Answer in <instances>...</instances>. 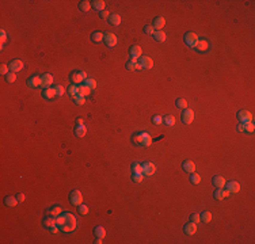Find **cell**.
<instances>
[{
	"label": "cell",
	"instance_id": "6da1fadb",
	"mask_svg": "<svg viewBox=\"0 0 255 244\" xmlns=\"http://www.w3.org/2000/svg\"><path fill=\"white\" fill-rule=\"evenodd\" d=\"M64 217H65V222L61 226V229L64 232H74L75 228H76V218H75V216L71 214V213H64Z\"/></svg>",
	"mask_w": 255,
	"mask_h": 244
},
{
	"label": "cell",
	"instance_id": "7a4b0ae2",
	"mask_svg": "<svg viewBox=\"0 0 255 244\" xmlns=\"http://www.w3.org/2000/svg\"><path fill=\"white\" fill-rule=\"evenodd\" d=\"M133 142L144 145V147H149V145L152 144V138H151V136L148 134L147 132H140L133 137Z\"/></svg>",
	"mask_w": 255,
	"mask_h": 244
},
{
	"label": "cell",
	"instance_id": "3957f363",
	"mask_svg": "<svg viewBox=\"0 0 255 244\" xmlns=\"http://www.w3.org/2000/svg\"><path fill=\"white\" fill-rule=\"evenodd\" d=\"M69 201H71V203H72V205L79 206L80 203H82V201H83V195H82V193H80L79 190H74V191H71V194H69Z\"/></svg>",
	"mask_w": 255,
	"mask_h": 244
},
{
	"label": "cell",
	"instance_id": "277c9868",
	"mask_svg": "<svg viewBox=\"0 0 255 244\" xmlns=\"http://www.w3.org/2000/svg\"><path fill=\"white\" fill-rule=\"evenodd\" d=\"M69 79L74 82V84H79V83H82L84 79H87V75H85V72H83V71H76V72H72V73L69 75Z\"/></svg>",
	"mask_w": 255,
	"mask_h": 244
},
{
	"label": "cell",
	"instance_id": "5b68a950",
	"mask_svg": "<svg viewBox=\"0 0 255 244\" xmlns=\"http://www.w3.org/2000/svg\"><path fill=\"white\" fill-rule=\"evenodd\" d=\"M198 36L196 33H186L185 34V42L191 47H196L197 44H198Z\"/></svg>",
	"mask_w": 255,
	"mask_h": 244
},
{
	"label": "cell",
	"instance_id": "8992f818",
	"mask_svg": "<svg viewBox=\"0 0 255 244\" xmlns=\"http://www.w3.org/2000/svg\"><path fill=\"white\" fill-rule=\"evenodd\" d=\"M238 119L242 124H248V122H252V114L247 110H240L238 113Z\"/></svg>",
	"mask_w": 255,
	"mask_h": 244
},
{
	"label": "cell",
	"instance_id": "52a82bcc",
	"mask_svg": "<svg viewBox=\"0 0 255 244\" xmlns=\"http://www.w3.org/2000/svg\"><path fill=\"white\" fill-rule=\"evenodd\" d=\"M156 172V165L151 162H147L143 164V175H147V177H152L153 174Z\"/></svg>",
	"mask_w": 255,
	"mask_h": 244
},
{
	"label": "cell",
	"instance_id": "ba28073f",
	"mask_svg": "<svg viewBox=\"0 0 255 244\" xmlns=\"http://www.w3.org/2000/svg\"><path fill=\"white\" fill-rule=\"evenodd\" d=\"M103 39H105L106 45H107L109 47H114L115 45H117V42H118L117 36H115V34H113V33H106L105 37H103Z\"/></svg>",
	"mask_w": 255,
	"mask_h": 244
},
{
	"label": "cell",
	"instance_id": "9c48e42d",
	"mask_svg": "<svg viewBox=\"0 0 255 244\" xmlns=\"http://www.w3.org/2000/svg\"><path fill=\"white\" fill-rule=\"evenodd\" d=\"M138 64H140L141 69H151V68L153 67L152 59H151V57H148V56L140 57V61H138Z\"/></svg>",
	"mask_w": 255,
	"mask_h": 244
},
{
	"label": "cell",
	"instance_id": "30bf717a",
	"mask_svg": "<svg viewBox=\"0 0 255 244\" xmlns=\"http://www.w3.org/2000/svg\"><path fill=\"white\" fill-rule=\"evenodd\" d=\"M8 67H10V71L16 73V72L23 69V61H22V60H12V61L10 62Z\"/></svg>",
	"mask_w": 255,
	"mask_h": 244
},
{
	"label": "cell",
	"instance_id": "8fae6325",
	"mask_svg": "<svg viewBox=\"0 0 255 244\" xmlns=\"http://www.w3.org/2000/svg\"><path fill=\"white\" fill-rule=\"evenodd\" d=\"M194 119V111L193 110H189V109H185L182 111V121L185 122V124H191Z\"/></svg>",
	"mask_w": 255,
	"mask_h": 244
},
{
	"label": "cell",
	"instance_id": "7c38bea8",
	"mask_svg": "<svg viewBox=\"0 0 255 244\" xmlns=\"http://www.w3.org/2000/svg\"><path fill=\"white\" fill-rule=\"evenodd\" d=\"M53 76L52 75H49V73H45V75H42L41 76V87L42 88H49L50 87V84L53 83Z\"/></svg>",
	"mask_w": 255,
	"mask_h": 244
},
{
	"label": "cell",
	"instance_id": "4fadbf2b",
	"mask_svg": "<svg viewBox=\"0 0 255 244\" xmlns=\"http://www.w3.org/2000/svg\"><path fill=\"white\" fill-rule=\"evenodd\" d=\"M229 194H231V193H229L227 188L224 190V188L221 187V188H217V190L214 191V198L219 200V201H221V200H224V198H228Z\"/></svg>",
	"mask_w": 255,
	"mask_h": 244
},
{
	"label": "cell",
	"instance_id": "5bb4252c",
	"mask_svg": "<svg viewBox=\"0 0 255 244\" xmlns=\"http://www.w3.org/2000/svg\"><path fill=\"white\" fill-rule=\"evenodd\" d=\"M183 231H185V233L186 235H189V236H193L194 233L197 232V224L196 222H193V221H190L189 224H186L185 225V228H183Z\"/></svg>",
	"mask_w": 255,
	"mask_h": 244
},
{
	"label": "cell",
	"instance_id": "9a60e30c",
	"mask_svg": "<svg viewBox=\"0 0 255 244\" xmlns=\"http://www.w3.org/2000/svg\"><path fill=\"white\" fill-rule=\"evenodd\" d=\"M225 187L229 193H239L240 191V185L238 182H235V180H231V182L225 183Z\"/></svg>",
	"mask_w": 255,
	"mask_h": 244
},
{
	"label": "cell",
	"instance_id": "2e32d148",
	"mask_svg": "<svg viewBox=\"0 0 255 244\" xmlns=\"http://www.w3.org/2000/svg\"><path fill=\"white\" fill-rule=\"evenodd\" d=\"M164 24H166V19L163 18V16H156V18L153 19L152 26L155 30H161L163 27H164Z\"/></svg>",
	"mask_w": 255,
	"mask_h": 244
},
{
	"label": "cell",
	"instance_id": "e0dca14e",
	"mask_svg": "<svg viewBox=\"0 0 255 244\" xmlns=\"http://www.w3.org/2000/svg\"><path fill=\"white\" fill-rule=\"evenodd\" d=\"M129 53H130V57H132V59L137 60L138 57H141V53H143V50H141V47L138 46V45H133V46L130 47Z\"/></svg>",
	"mask_w": 255,
	"mask_h": 244
},
{
	"label": "cell",
	"instance_id": "ac0fdd59",
	"mask_svg": "<svg viewBox=\"0 0 255 244\" xmlns=\"http://www.w3.org/2000/svg\"><path fill=\"white\" fill-rule=\"evenodd\" d=\"M182 167H183V170H185L186 172H189V174H193L194 170H196V164H194L191 160H186V162H183Z\"/></svg>",
	"mask_w": 255,
	"mask_h": 244
},
{
	"label": "cell",
	"instance_id": "d6986e66",
	"mask_svg": "<svg viewBox=\"0 0 255 244\" xmlns=\"http://www.w3.org/2000/svg\"><path fill=\"white\" fill-rule=\"evenodd\" d=\"M27 85L35 88V87H39L41 85V76H33L27 80Z\"/></svg>",
	"mask_w": 255,
	"mask_h": 244
},
{
	"label": "cell",
	"instance_id": "ffe728a7",
	"mask_svg": "<svg viewBox=\"0 0 255 244\" xmlns=\"http://www.w3.org/2000/svg\"><path fill=\"white\" fill-rule=\"evenodd\" d=\"M109 23L112 24V26H118L121 24V16L118 14H112L109 16Z\"/></svg>",
	"mask_w": 255,
	"mask_h": 244
},
{
	"label": "cell",
	"instance_id": "44dd1931",
	"mask_svg": "<svg viewBox=\"0 0 255 244\" xmlns=\"http://www.w3.org/2000/svg\"><path fill=\"white\" fill-rule=\"evenodd\" d=\"M196 49L198 50V52H206V50L209 49V44H208V41H205V39H201V41H198V44H197V46H196Z\"/></svg>",
	"mask_w": 255,
	"mask_h": 244
},
{
	"label": "cell",
	"instance_id": "7402d4cb",
	"mask_svg": "<svg viewBox=\"0 0 255 244\" xmlns=\"http://www.w3.org/2000/svg\"><path fill=\"white\" fill-rule=\"evenodd\" d=\"M153 38L158 42H164L166 41V33L163 30H155L153 33Z\"/></svg>",
	"mask_w": 255,
	"mask_h": 244
},
{
	"label": "cell",
	"instance_id": "603a6c76",
	"mask_svg": "<svg viewBox=\"0 0 255 244\" xmlns=\"http://www.w3.org/2000/svg\"><path fill=\"white\" fill-rule=\"evenodd\" d=\"M42 96L45 98V99H53V98L56 96V91H54V88H45L44 91H42Z\"/></svg>",
	"mask_w": 255,
	"mask_h": 244
},
{
	"label": "cell",
	"instance_id": "cb8c5ba5",
	"mask_svg": "<svg viewBox=\"0 0 255 244\" xmlns=\"http://www.w3.org/2000/svg\"><path fill=\"white\" fill-rule=\"evenodd\" d=\"M126 68H128V69H130V71H135V69H141L140 64H138L137 60H135V59L129 60V61L126 62Z\"/></svg>",
	"mask_w": 255,
	"mask_h": 244
},
{
	"label": "cell",
	"instance_id": "d4e9b609",
	"mask_svg": "<svg viewBox=\"0 0 255 244\" xmlns=\"http://www.w3.org/2000/svg\"><path fill=\"white\" fill-rule=\"evenodd\" d=\"M213 185H214V187L221 188V187L225 186V179H224L223 177H214L213 178Z\"/></svg>",
	"mask_w": 255,
	"mask_h": 244
},
{
	"label": "cell",
	"instance_id": "484cf974",
	"mask_svg": "<svg viewBox=\"0 0 255 244\" xmlns=\"http://www.w3.org/2000/svg\"><path fill=\"white\" fill-rule=\"evenodd\" d=\"M75 133H76L77 137H84L87 134V128L84 125H77L76 129H75Z\"/></svg>",
	"mask_w": 255,
	"mask_h": 244
},
{
	"label": "cell",
	"instance_id": "4316f807",
	"mask_svg": "<svg viewBox=\"0 0 255 244\" xmlns=\"http://www.w3.org/2000/svg\"><path fill=\"white\" fill-rule=\"evenodd\" d=\"M4 203H6L7 206H10V208H14V206H16V203H18V198L8 195V197H6V200H4Z\"/></svg>",
	"mask_w": 255,
	"mask_h": 244
},
{
	"label": "cell",
	"instance_id": "83f0119b",
	"mask_svg": "<svg viewBox=\"0 0 255 244\" xmlns=\"http://www.w3.org/2000/svg\"><path fill=\"white\" fill-rule=\"evenodd\" d=\"M105 6H106V3L103 1V0H95V1H92V7H94L95 10H98V11H100V12L105 10Z\"/></svg>",
	"mask_w": 255,
	"mask_h": 244
},
{
	"label": "cell",
	"instance_id": "f1b7e54d",
	"mask_svg": "<svg viewBox=\"0 0 255 244\" xmlns=\"http://www.w3.org/2000/svg\"><path fill=\"white\" fill-rule=\"evenodd\" d=\"M61 213H62V208H60V206H54V208L50 209L49 214L52 216V217H59Z\"/></svg>",
	"mask_w": 255,
	"mask_h": 244
},
{
	"label": "cell",
	"instance_id": "f546056e",
	"mask_svg": "<svg viewBox=\"0 0 255 244\" xmlns=\"http://www.w3.org/2000/svg\"><path fill=\"white\" fill-rule=\"evenodd\" d=\"M163 122H164L166 125H168V126H172V125H175V117L171 114L166 115L164 118H163Z\"/></svg>",
	"mask_w": 255,
	"mask_h": 244
},
{
	"label": "cell",
	"instance_id": "4dcf8cb0",
	"mask_svg": "<svg viewBox=\"0 0 255 244\" xmlns=\"http://www.w3.org/2000/svg\"><path fill=\"white\" fill-rule=\"evenodd\" d=\"M79 8H80V11H84V12L90 11V8H91V3H90V1H87V0H83V1H80Z\"/></svg>",
	"mask_w": 255,
	"mask_h": 244
},
{
	"label": "cell",
	"instance_id": "1f68e13d",
	"mask_svg": "<svg viewBox=\"0 0 255 244\" xmlns=\"http://www.w3.org/2000/svg\"><path fill=\"white\" fill-rule=\"evenodd\" d=\"M94 233H95V236H97V237H100V239H103L106 236V231H105V228H103V226H97V228H95V231H94Z\"/></svg>",
	"mask_w": 255,
	"mask_h": 244
},
{
	"label": "cell",
	"instance_id": "d6a6232c",
	"mask_svg": "<svg viewBox=\"0 0 255 244\" xmlns=\"http://www.w3.org/2000/svg\"><path fill=\"white\" fill-rule=\"evenodd\" d=\"M199 217H201V221H204L205 224H208L209 221L212 220V213L210 212H202L201 214H199Z\"/></svg>",
	"mask_w": 255,
	"mask_h": 244
},
{
	"label": "cell",
	"instance_id": "836d02e7",
	"mask_svg": "<svg viewBox=\"0 0 255 244\" xmlns=\"http://www.w3.org/2000/svg\"><path fill=\"white\" fill-rule=\"evenodd\" d=\"M103 37H105V34H103V33L97 31V33H94V34L91 36V39H92V42H100L103 39Z\"/></svg>",
	"mask_w": 255,
	"mask_h": 244
},
{
	"label": "cell",
	"instance_id": "e575fe53",
	"mask_svg": "<svg viewBox=\"0 0 255 244\" xmlns=\"http://www.w3.org/2000/svg\"><path fill=\"white\" fill-rule=\"evenodd\" d=\"M77 90H79V94L83 95V96H87V95H90V92H91V90L88 88L87 85H79Z\"/></svg>",
	"mask_w": 255,
	"mask_h": 244
},
{
	"label": "cell",
	"instance_id": "d590c367",
	"mask_svg": "<svg viewBox=\"0 0 255 244\" xmlns=\"http://www.w3.org/2000/svg\"><path fill=\"white\" fill-rule=\"evenodd\" d=\"M84 85H87L90 90H95L97 88V82H95V79H85Z\"/></svg>",
	"mask_w": 255,
	"mask_h": 244
},
{
	"label": "cell",
	"instance_id": "8d00e7d4",
	"mask_svg": "<svg viewBox=\"0 0 255 244\" xmlns=\"http://www.w3.org/2000/svg\"><path fill=\"white\" fill-rule=\"evenodd\" d=\"M132 174H143V165L138 163H133L132 164Z\"/></svg>",
	"mask_w": 255,
	"mask_h": 244
},
{
	"label": "cell",
	"instance_id": "74e56055",
	"mask_svg": "<svg viewBox=\"0 0 255 244\" xmlns=\"http://www.w3.org/2000/svg\"><path fill=\"white\" fill-rule=\"evenodd\" d=\"M74 100H75V103H76V105H79V106H82V105H84V103H85V98L83 96V95H80V94L75 95Z\"/></svg>",
	"mask_w": 255,
	"mask_h": 244
},
{
	"label": "cell",
	"instance_id": "f35d334b",
	"mask_svg": "<svg viewBox=\"0 0 255 244\" xmlns=\"http://www.w3.org/2000/svg\"><path fill=\"white\" fill-rule=\"evenodd\" d=\"M176 107H178V109H183V110H185L186 107H187V102H186L185 99L179 98V99H176Z\"/></svg>",
	"mask_w": 255,
	"mask_h": 244
},
{
	"label": "cell",
	"instance_id": "ab89813d",
	"mask_svg": "<svg viewBox=\"0 0 255 244\" xmlns=\"http://www.w3.org/2000/svg\"><path fill=\"white\" fill-rule=\"evenodd\" d=\"M68 94H69L71 96H75V95H77V94H79V90H77V85H75V84L69 85V88H68Z\"/></svg>",
	"mask_w": 255,
	"mask_h": 244
},
{
	"label": "cell",
	"instance_id": "60d3db41",
	"mask_svg": "<svg viewBox=\"0 0 255 244\" xmlns=\"http://www.w3.org/2000/svg\"><path fill=\"white\" fill-rule=\"evenodd\" d=\"M190 182L194 183V185H198V183L201 182V177H199L198 174L193 172V174H191V177H190Z\"/></svg>",
	"mask_w": 255,
	"mask_h": 244
},
{
	"label": "cell",
	"instance_id": "b9f144b4",
	"mask_svg": "<svg viewBox=\"0 0 255 244\" xmlns=\"http://www.w3.org/2000/svg\"><path fill=\"white\" fill-rule=\"evenodd\" d=\"M244 125V132L247 133H254L255 130V125L252 122H248V124H243Z\"/></svg>",
	"mask_w": 255,
	"mask_h": 244
},
{
	"label": "cell",
	"instance_id": "7bdbcfd3",
	"mask_svg": "<svg viewBox=\"0 0 255 244\" xmlns=\"http://www.w3.org/2000/svg\"><path fill=\"white\" fill-rule=\"evenodd\" d=\"M6 80L8 83H14L15 80H16V75H15V72H8V73L6 75Z\"/></svg>",
	"mask_w": 255,
	"mask_h": 244
},
{
	"label": "cell",
	"instance_id": "ee69618b",
	"mask_svg": "<svg viewBox=\"0 0 255 244\" xmlns=\"http://www.w3.org/2000/svg\"><path fill=\"white\" fill-rule=\"evenodd\" d=\"M132 179H133V182H136V183H141L144 179V177H143V174H133Z\"/></svg>",
	"mask_w": 255,
	"mask_h": 244
},
{
	"label": "cell",
	"instance_id": "f6af8a7d",
	"mask_svg": "<svg viewBox=\"0 0 255 244\" xmlns=\"http://www.w3.org/2000/svg\"><path fill=\"white\" fill-rule=\"evenodd\" d=\"M144 33L148 34V36H153V33H155V29H153L152 24H148V26L144 27Z\"/></svg>",
	"mask_w": 255,
	"mask_h": 244
},
{
	"label": "cell",
	"instance_id": "bcb514c9",
	"mask_svg": "<svg viewBox=\"0 0 255 244\" xmlns=\"http://www.w3.org/2000/svg\"><path fill=\"white\" fill-rule=\"evenodd\" d=\"M44 225L48 226V228H52L53 225H56V220H54V218H46V220L44 221Z\"/></svg>",
	"mask_w": 255,
	"mask_h": 244
},
{
	"label": "cell",
	"instance_id": "7dc6e473",
	"mask_svg": "<svg viewBox=\"0 0 255 244\" xmlns=\"http://www.w3.org/2000/svg\"><path fill=\"white\" fill-rule=\"evenodd\" d=\"M64 222H65V217H64V214H62V216H59V217L56 218V225H57V226H60V228H61V226L64 225Z\"/></svg>",
	"mask_w": 255,
	"mask_h": 244
},
{
	"label": "cell",
	"instance_id": "c3c4849f",
	"mask_svg": "<svg viewBox=\"0 0 255 244\" xmlns=\"http://www.w3.org/2000/svg\"><path fill=\"white\" fill-rule=\"evenodd\" d=\"M77 210H79V213L82 216H84V214H87V213H88V208L85 205H82V203L79 205V209H77Z\"/></svg>",
	"mask_w": 255,
	"mask_h": 244
},
{
	"label": "cell",
	"instance_id": "681fc988",
	"mask_svg": "<svg viewBox=\"0 0 255 244\" xmlns=\"http://www.w3.org/2000/svg\"><path fill=\"white\" fill-rule=\"evenodd\" d=\"M54 91H56V95H59V96H61L62 94H64V87H62V85H56V87H54Z\"/></svg>",
	"mask_w": 255,
	"mask_h": 244
},
{
	"label": "cell",
	"instance_id": "f907efd6",
	"mask_svg": "<svg viewBox=\"0 0 255 244\" xmlns=\"http://www.w3.org/2000/svg\"><path fill=\"white\" fill-rule=\"evenodd\" d=\"M190 220L193 221V222L198 224L199 221H201V217H199V214H198V213H193V214L190 216Z\"/></svg>",
	"mask_w": 255,
	"mask_h": 244
},
{
	"label": "cell",
	"instance_id": "816d5d0a",
	"mask_svg": "<svg viewBox=\"0 0 255 244\" xmlns=\"http://www.w3.org/2000/svg\"><path fill=\"white\" fill-rule=\"evenodd\" d=\"M152 122H153V124H155V125H160L161 122H163V118H161L160 115H156V117H153Z\"/></svg>",
	"mask_w": 255,
	"mask_h": 244
},
{
	"label": "cell",
	"instance_id": "f5cc1de1",
	"mask_svg": "<svg viewBox=\"0 0 255 244\" xmlns=\"http://www.w3.org/2000/svg\"><path fill=\"white\" fill-rule=\"evenodd\" d=\"M8 69H10V67H7L6 64H1V67H0V71H1V73L3 75L8 73Z\"/></svg>",
	"mask_w": 255,
	"mask_h": 244
},
{
	"label": "cell",
	"instance_id": "db71d44e",
	"mask_svg": "<svg viewBox=\"0 0 255 244\" xmlns=\"http://www.w3.org/2000/svg\"><path fill=\"white\" fill-rule=\"evenodd\" d=\"M109 16H110V12H109L107 10H103V11L100 12V18L106 19V18H109Z\"/></svg>",
	"mask_w": 255,
	"mask_h": 244
},
{
	"label": "cell",
	"instance_id": "11a10c76",
	"mask_svg": "<svg viewBox=\"0 0 255 244\" xmlns=\"http://www.w3.org/2000/svg\"><path fill=\"white\" fill-rule=\"evenodd\" d=\"M0 34H1V46H3L4 42H6V39H7V34H6V31H4V30H1V31H0Z\"/></svg>",
	"mask_w": 255,
	"mask_h": 244
},
{
	"label": "cell",
	"instance_id": "9f6ffc18",
	"mask_svg": "<svg viewBox=\"0 0 255 244\" xmlns=\"http://www.w3.org/2000/svg\"><path fill=\"white\" fill-rule=\"evenodd\" d=\"M16 198H18V201H19V202H23V201H25V194L19 193V194L16 195Z\"/></svg>",
	"mask_w": 255,
	"mask_h": 244
},
{
	"label": "cell",
	"instance_id": "6f0895ef",
	"mask_svg": "<svg viewBox=\"0 0 255 244\" xmlns=\"http://www.w3.org/2000/svg\"><path fill=\"white\" fill-rule=\"evenodd\" d=\"M50 231H52V233H57V232H59V228H57L56 225H53L52 228H50Z\"/></svg>",
	"mask_w": 255,
	"mask_h": 244
},
{
	"label": "cell",
	"instance_id": "680465c9",
	"mask_svg": "<svg viewBox=\"0 0 255 244\" xmlns=\"http://www.w3.org/2000/svg\"><path fill=\"white\" fill-rule=\"evenodd\" d=\"M238 130H239V132H244V125L243 124H239L238 125Z\"/></svg>",
	"mask_w": 255,
	"mask_h": 244
},
{
	"label": "cell",
	"instance_id": "91938a15",
	"mask_svg": "<svg viewBox=\"0 0 255 244\" xmlns=\"http://www.w3.org/2000/svg\"><path fill=\"white\" fill-rule=\"evenodd\" d=\"M77 125H84V119H83V118H77Z\"/></svg>",
	"mask_w": 255,
	"mask_h": 244
},
{
	"label": "cell",
	"instance_id": "94428289",
	"mask_svg": "<svg viewBox=\"0 0 255 244\" xmlns=\"http://www.w3.org/2000/svg\"><path fill=\"white\" fill-rule=\"evenodd\" d=\"M95 243H97V244H100V243H102V239H100V237H98V239H97V241H95Z\"/></svg>",
	"mask_w": 255,
	"mask_h": 244
}]
</instances>
